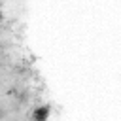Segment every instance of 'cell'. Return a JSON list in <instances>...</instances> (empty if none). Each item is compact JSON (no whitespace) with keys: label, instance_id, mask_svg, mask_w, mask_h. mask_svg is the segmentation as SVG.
<instances>
[{"label":"cell","instance_id":"1","mask_svg":"<svg viewBox=\"0 0 121 121\" xmlns=\"http://www.w3.org/2000/svg\"><path fill=\"white\" fill-rule=\"evenodd\" d=\"M49 115H51V106H38V108L30 113V117H32L34 121H45Z\"/></svg>","mask_w":121,"mask_h":121},{"label":"cell","instance_id":"3","mask_svg":"<svg viewBox=\"0 0 121 121\" xmlns=\"http://www.w3.org/2000/svg\"><path fill=\"white\" fill-rule=\"evenodd\" d=\"M2 115H4V113H2V112H0V117H2Z\"/></svg>","mask_w":121,"mask_h":121},{"label":"cell","instance_id":"2","mask_svg":"<svg viewBox=\"0 0 121 121\" xmlns=\"http://www.w3.org/2000/svg\"><path fill=\"white\" fill-rule=\"evenodd\" d=\"M0 23H2V13H0Z\"/></svg>","mask_w":121,"mask_h":121}]
</instances>
